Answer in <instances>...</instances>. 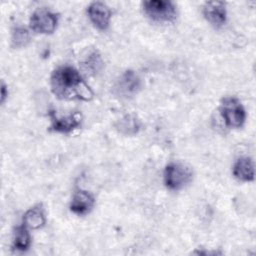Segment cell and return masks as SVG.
Listing matches in <instances>:
<instances>
[{
    "label": "cell",
    "instance_id": "5bb4252c",
    "mask_svg": "<svg viewBox=\"0 0 256 256\" xmlns=\"http://www.w3.org/2000/svg\"><path fill=\"white\" fill-rule=\"evenodd\" d=\"M31 244V236L28 228L22 224L17 226L13 232L12 248L17 251H26Z\"/></svg>",
    "mask_w": 256,
    "mask_h": 256
},
{
    "label": "cell",
    "instance_id": "6da1fadb",
    "mask_svg": "<svg viewBox=\"0 0 256 256\" xmlns=\"http://www.w3.org/2000/svg\"><path fill=\"white\" fill-rule=\"evenodd\" d=\"M52 93L62 100L91 101L94 93L77 69L69 65L59 66L50 76Z\"/></svg>",
    "mask_w": 256,
    "mask_h": 256
},
{
    "label": "cell",
    "instance_id": "52a82bcc",
    "mask_svg": "<svg viewBox=\"0 0 256 256\" xmlns=\"http://www.w3.org/2000/svg\"><path fill=\"white\" fill-rule=\"evenodd\" d=\"M50 129L57 133L68 134L82 125L83 116L80 112L75 111L66 116H58L54 111H50Z\"/></svg>",
    "mask_w": 256,
    "mask_h": 256
},
{
    "label": "cell",
    "instance_id": "7a4b0ae2",
    "mask_svg": "<svg viewBox=\"0 0 256 256\" xmlns=\"http://www.w3.org/2000/svg\"><path fill=\"white\" fill-rule=\"evenodd\" d=\"M193 179L192 170L186 165L178 162H170L165 166L163 180L165 186L171 191H178L191 183Z\"/></svg>",
    "mask_w": 256,
    "mask_h": 256
},
{
    "label": "cell",
    "instance_id": "7c38bea8",
    "mask_svg": "<svg viewBox=\"0 0 256 256\" xmlns=\"http://www.w3.org/2000/svg\"><path fill=\"white\" fill-rule=\"evenodd\" d=\"M46 223L44 209L41 205H36L29 208L23 216V224L32 230L42 228Z\"/></svg>",
    "mask_w": 256,
    "mask_h": 256
},
{
    "label": "cell",
    "instance_id": "e0dca14e",
    "mask_svg": "<svg viewBox=\"0 0 256 256\" xmlns=\"http://www.w3.org/2000/svg\"><path fill=\"white\" fill-rule=\"evenodd\" d=\"M7 96H8V88L4 83H2V85H1V103H4Z\"/></svg>",
    "mask_w": 256,
    "mask_h": 256
},
{
    "label": "cell",
    "instance_id": "ba28073f",
    "mask_svg": "<svg viewBox=\"0 0 256 256\" xmlns=\"http://www.w3.org/2000/svg\"><path fill=\"white\" fill-rule=\"evenodd\" d=\"M87 15L91 23L101 31H105L111 21V11L102 2H92L87 7Z\"/></svg>",
    "mask_w": 256,
    "mask_h": 256
},
{
    "label": "cell",
    "instance_id": "8fae6325",
    "mask_svg": "<svg viewBox=\"0 0 256 256\" xmlns=\"http://www.w3.org/2000/svg\"><path fill=\"white\" fill-rule=\"evenodd\" d=\"M233 176L241 182H251L254 180V162L250 157H240L236 160L232 168Z\"/></svg>",
    "mask_w": 256,
    "mask_h": 256
},
{
    "label": "cell",
    "instance_id": "3957f363",
    "mask_svg": "<svg viewBox=\"0 0 256 256\" xmlns=\"http://www.w3.org/2000/svg\"><path fill=\"white\" fill-rule=\"evenodd\" d=\"M219 111L221 117L229 128H240L246 120V111L242 103L232 96H227L221 99Z\"/></svg>",
    "mask_w": 256,
    "mask_h": 256
},
{
    "label": "cell",
    "instance_id": "277c9868",
    "mask_svg": "<svg viewBox=\"0 0 256 256\" xmlns=\"http://www.w3.org/2000/svg\"><path fill=\"white\" fill-rule=\"evenodd\" d=\"M144 13L157 23H171L177 17V9L173 2L164 0H149L142 3Z\"/></svg>",
    "mask_w": 256,
    "mask_h": 256
},
{
    "label": "cell",
    "instance_id": "9c48e42d",
    "mask_svg": "<svg viewBox=\"0 0 256 256\" xmlns=\"http://www.w3.org/2000/svg\"><path fill=\"white\" fill-rule=\"evenodd\" d=\"M203 16L212 26L219 28L226 23L227 9L226 3L222 1L205 2L202 8Z\"/></svg>",
    "mask_w": 256,
    "mask_h": 256
},
{
    "label": "cell",
    "instance_id": "30bf717a",
    "mask_svg": "<svg viewBox=\"0 0 256 256\" xmlns=\"http://www.w3.org/2000/svg\"><path fill=\"white\" fill-rule=\"evenodd\" d=\"M94 205V196L86 190L78 189L72 195L70 202V210L72 213L76 215L83 216L88 214L93 209Z\"/></svg>",
    "mask_w": 256,
    "mask_h": 256
},
{
    "label": "cell",
    "instance_id": "4fadbf2b",
    "mask_svg": "<svg viewBox=\"0 0 256 256\" xmlns=\"http://www.w3.org/2000/svg\"><path fill=\"white\" fill-rule=\"evenodd\" d=\"M115 127L121 134L132 136L140 131L141 122L137 116L133 114H126L117 121Z\"/></svg>",
    "mask_w": 256,
    "mask_h": 256
},
{
    "label": "cell",
    "instance_id": "8992f818",
    "mask_svg": "<svg viewBox=\"0 0 256 256\" xmlns=\"http://www.w3.org/2000/svg\"><path fill=\"white\" fill-rule=\"evenodd\" d=\"M141 87L142 81L139 75L133 70H126L116 79L112 91L117 97L128 99L135 96Z\"/></svg>",
    "mask_w": 256,
    "mask_h": 256
},
{
    "label": "cell",
    "instance_id": "9a60e30c",
    "mask_svg": "<svg viewBox=\"0 0 256 256\" xmlns=\"http://www.w3.org/2000/svg\"><path fill=\"white\" fill-rule=\"evenodd\" d=\"M103 60L101 55L98 53V51L91 52L86 59L83 62V67L86 71H88L90 74L95 75L97 74L103 67Z\"/></svg>",
    "mask_w": 256,
    "mask_h": 256
},
{
    "label": "cell",
    "instance_id": "5b68a950",
    "mask_svg": "<svg viewBox=\"0 0 256 256\" xmlns=\"http://www.w3.org/2000/svg\"><path fill=\"white\" fill-rule=\"evenodd\" d=\"M58 25V15L47 8H38L30 16L29 27L37 34H52Z\"/></svg>",
    "mask_w": 256,
    "mask_h": 256
},
{
    "label": "cell",
    "instance_id": "2e32d148",
    "mask_svg": "<svg viewBox=\"0 0 256 256\" xmlns=\"http://www.w3.org/2000/svg\"><path fill=\"white\" fill-rule=\"evenodd\" d=\"M30 41L29 31L22 26H17L12 31L11 43L14 48H23Z\"/></svg>",
    "mask_w": 256,
    "mask_h": 256
}]
</instances>
